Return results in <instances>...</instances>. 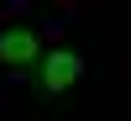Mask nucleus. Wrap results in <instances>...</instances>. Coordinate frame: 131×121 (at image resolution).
Returning a JSON list of instances; mask_svg holds the SVG:
<instances>
[{"mask_svg":"<svg viewBox=\"0 0 131 121\" xmlns=\"http://www.w3.org/2000/svg\"><path fill=\"white\" fill-rule=\"evenodd\" d=\"M42 37L31 26H5L0 32V69H37V58H42Z\"/></svg>","mask_w":131,"mask_h":121,"instance_id":"f03ea898","label":"nucleus"},{"mask_svg":"<svg viewBox=\"0 0 131 121\" xmlns=\"http://www.w3.org/2000/svg\"><path fill=\"white\" fill-rule=\"evenodd\" d=\"M79 79H84V53H73V48H47V53L37 58V90H42V95H68Z\"/></svg>","mask_w":131,"mask_h":121,"instance_id":"f257e3e1","label":"nucleus"}]
</instances>
